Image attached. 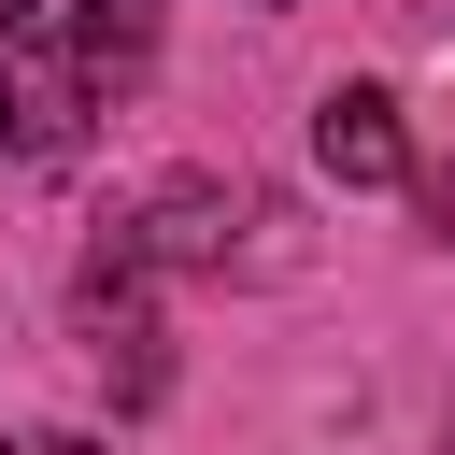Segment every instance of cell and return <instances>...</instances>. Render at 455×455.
I'll list each match as a JSON object with an SVG mask.
<instances>
[{
    "mask_svg": "<svg viewBox=\"0 0 455 455\" xmlns=\"http://www.w3.org/2000/svg\"><path fill=\"white\" fill-rule=\"evenodd\" d=\"M0 455H100V441H71V427H43V441H0Z\"/></svg>",
    "mask_w": 455,
    "mask_h": 455,
    "instance_id": "obj_4",
    "label": "cell"
},
{
    "mask_svg": "<svg viewBox=\"0 0 455 455\" xmlns=\"http://www.w3.org/2000/svg\"><path fill=\"white\" fill-rule=\"evenodd\" d=\"M242 228H284V213H270V199H228V185H199V171H185V185H156L114 242H128L142 270H228V256H256Z\"/></svg>",
    "mask_w": 455,
    "mask_h": 455,
    "instance_id": "obj_2",
    "label": "cell"
},
{
    "mask_svg": "<svg viewBox=\"0 0 455 455\" xmlns=\"http://www.w3.org/2000/svg\"><path fill=\"white\" fill-rule=\"evenodd\" d=\"M0 128H14V71H0Z\"/></svg>",
    "mask_w": 455,
    "mask_h": 455,
    "instance_id": "obj_5",
    "label": "cell"
},
{
    "mask_svg": "<svg viewBox=\"0 0 455 455\" xmlns=\"http://www.w3.org/2000/svg\"><path fill=\"white\" fill-rule=\"evenodd\" d=\"M0 57H43V71H57L14 128H28V142H71V100L128 85V71L156 57V28H142V0H0Z\"/></svg>",
    "mask_w": 455,
    "mask_h": 455,
    "instance_id": "obj_1",
    "label": "cell"
},
{
    "mask_svg": "<svg viewBox=\"0 0 455 455\" xmlns=\"http://www.w3.org/2000/svg\"><path fill=\"white\" fill-rule=\"evenodd\" d=\"M441 242H455V185H441Z\"/></svg>",
    "mask_w": 455,
    "mask_h": 455,
    "instance_id": "obj_6",
    "label": "cell"
},
{
    "mask_svg": "<svg viewBox=\"0 0 455 455\" xmlns=\"http://www.w3.org/2000/svg\"><path fill=\"white\" fill-rule=\"evenodd\" d=\"M313 156H327L341 185H398V171H412L398 100H384V85H327V100H313Z\"/></svg>",
    "mask_w": 455,
    "mask_h": 455,
    "instance_id": "obj_3",
    "label": "cell"
}]
</instances>
